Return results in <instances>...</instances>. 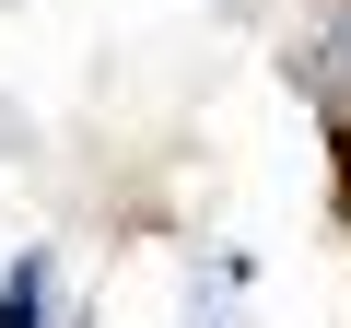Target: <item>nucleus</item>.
<instances>
[{"instance_id":"obj_1","label":"nucleus","mask_w":351,"mask_h":328,"mask_svg":"<svg viewBox=\"0 0 351 328\" xmlns=\"http://www.w3.org/2000/svg\"><path fill=\"white\" fill-rule=\"evenodd\" d=\"M0 328H71V316H59V258H47V246H24L12 270H0Z\"/></svg>"}]
</instances>
